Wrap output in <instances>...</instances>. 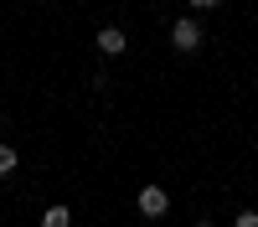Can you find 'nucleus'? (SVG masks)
<instances>
[{"label":"nucleus","mask_w":258,"mask_h":227,"mask_svg":"<svg viewBox=\"0 0 258 227\" xmlns=\"http://www.w3.org/2000/svg\"><path fill=\"white\" fill-rule=\"evenodd\" d=\"M191 227H212V222H191Z\"/></svg>","instance_id":"6e6552de"},{"label":"nucleus","mask_w":258,"mask_h":227,"mask_svg":"<svg viewBox=\"0 0 258 227\" xmlns=\"http://www.w3.org/2000/svg\"><path fill=\"white\" fill-rule=\"evenodd\" d=\"M16 165H21V155L11 150V144H0V176H11V171H16Z\"/></svg>","instance_id":"39448f33"},{"label":"nucleus","mask_w":258,"mask_h":227,"mask_svg":"<svg viewBox=\"0 0 258 227\" xmlns=\"http://www.w3.org/2000/svg\"><path fill=\"white\" fill-rule=\"evenodd\" d=\"M135 206L145 217H165V206H170V196H165V186H140V196H135Z\"/></svg>","instance_id":"f03ea898"},{"label":"nucleus","mask_w":258,"mask_h":227,"mask_svg":"<svg viewBox=\"0 0 258 227\" xmlns=\"http://www.w3.org/2000/svg\"><path fill=\"white\" fill-rule=\"evenodd\" d=\"M124 47H129V36H124L119 26H103V31H98V52H103V57H124Z\"/></svg>","instance_id":"7ed1b4c3"},{"label":"nucleus","mask_w":258,"mask_h":227,"mask_svg":"<svg viewBox=\"0 0 258 227\" xmlns=\"http://www.w3.org/2000/svg\"><path fill=\"white\" fill-rule=\"evenodd\" d=\"M170 41H176V52H197V47H202V26H197V16H181L176 26H170Z\"/></svg>","instance_id":"f257e3e1"},{"label":"nucleus","mask_w":258,"mask_h":227,"mask_svg":"<svg viewBox=\"0 0 258 227\" xmlns=\"http://www.w3.org/2000/svg\"><path fill=\"white\" fill-rule=\"evenodd\" d=\"M41 227H73V212L68 206H47V212H41Z\"/></svg>","instance_id":"20e7f679"},{"label":"nucleus","mask_w":258,"mask_h":227,"mask_svg":"<svg viewBox=\"0 0 258 227\" xmlns=\"http://www.w3.org/2000/svg\"><path fill=\"white\" fill-rule=\"evenodd\" d=\"M186 6H191V11H212V6H217V0H186Z\"/></svg>","instance_id":"0eeeda50"},{"label":"nucleus","mask_w":258,"mask_h":227,"mask_svg":"<svg viewBox=\"0 0 258 227\" xmlns=\"http://www.w3.org/2000/svg\"><path fill=\"white\" fill-rule=\"evenodd\" d=\"M232 227H258V212H238V217H232Z\"/></svg>","instance_id":"423d86ee"}]
</instances>
